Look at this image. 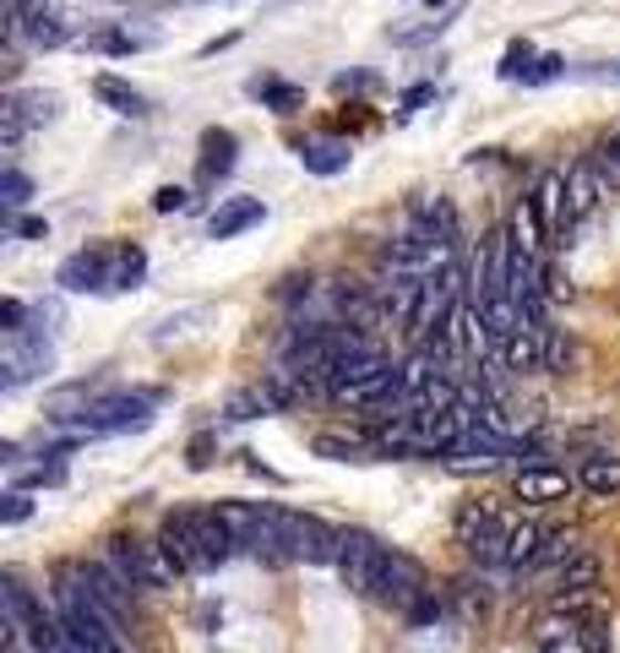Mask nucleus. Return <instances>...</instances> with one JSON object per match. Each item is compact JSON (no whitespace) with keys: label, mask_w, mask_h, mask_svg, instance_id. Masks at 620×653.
Returning <instances> with one entry per match:
<instances>
[{"label":"nucleus","mask_w":620,"mask_h":653,"mask_svg":"<svg viewBox=\"0 0 620 653\" xmlns=\"http://www.w3.org/2000/svg\"><path fill=\"white\" fill-rule=\"evenodd\" d=\"M593 583H599V561H593V556H577V561L556 567V604H566V599H582Z\"/></svg>","instance_id":"14"},{"label":"nucleus","mask_w":620,"mask_h":653,"mask_svg":"<svg viewBox=\"0 0 620 653\" xmlns=\"http://www.w3.org/2000/svg\"><path fill=\"white\" fill-rule=\"evenodd\" d=\"M104 561L121 572L131 593H153V588L175 583V567L164 561V550H158V545H142V539H131V533H115V539L104 545Z\"/></svg>","instance_id":"3"},{"label":"nucleus","mask_w":620,"mask_h":653,"mask_svg":"<svg viewBox=\"0 0 620 653\" xmlns=\"http://www.w3.org/2000/svg\"><path fill=\"white\" fill-rule=\"evenodd\" d=\"M267 522H272V550L289 561H338V550H343V528H327L321 518L267 507Z\"/></svg>","instance_id":"2"},{"label":"nucleus","mask_w":620,"mask_h":653,"mask_svg":"<svg viewBox=\"0 0 620 653\" xmlns=\"http://www.w3.org/2000/svg\"><path fill=\"white\" fill-rule=\"evenodd\" d=\"M115 267H121V246H87V251L61 261V289L104 294V289H115Z\"/></svg>","instance_id":"6"},{"label":"nucleus","mask_w":620,"mask_h":653,"mask_svg":"<svg viewBox=\"0 0 620 653\" xmlns=\"http://www.w3.org/2000/svg\"><path fill=\"white\" fill-rule=\"evenodd\" d=\"M571 485H577V474L550 468V463H528V468L512 479L517 501H534V507H545V501H566V496H571Z\"/></svg>","instance_id":"9"},{"label":"nucleus","mask_w":620,"mask_h":653,"mask_svg":"<svg viewBox=\"0 0 620 653\" xmlns=\"http://www.w3.org/2000/svg\"><path fill=\"white\" fill-rule=\"evenodd\" d=\"M235 169V131H207L202 136V180H218Z\"/></svg>","instance_id":"16"},{"label":"nucleus","mask_w":620,"mask_h":653,"mask_svg":"<svg viewBox=\"0 0 620 653\" xmlns=\"http://www.w3.org/2000/svg\"><path fill=\"white\" fill-rule=\"evenodd\" d=\"M316 453H321V457H338V463H360V457L371 453V447H360V442H343V436H316Z\"/></svg>","instance_id":"21"},{"label":"nucleus","mask_w":620,"mask_h":653,"mask_svg":"<svg viewBox=\"0 0 620 653\" xmlns=\"http://www.w3.org/2000/svg\"><path fill=\"white\" fill-rule=\"evenodd\" d=\"M577 490H588V496H599V501L620 496V453L582 457V463H577Z\"/></svg>","instance_id":"13"},{"label":"nucleus","mask_w":620,"mask_h":653,"mask_svg":"<svg viewBox=\"0 0 620 653\" xmlns=\"http://www.w3.org/2000/svg\"><path fill=\"white\" fill-rule=\"evenodd\" d=\"M528 65H534V50H528V44H512V50H506V61H500V76H506V82H517V76H528Z\"/></svg>","instance_id":"23"},{"label":"nucleus","mask_w":620,"mask_h":653,"mask_svg":"<svg viewBox=\"0 0 620 653\" xmlns=\"http://www.w3.org/2000/svg\"><path fill=\"white\" fill-rule=\"evenodd\" d=\"M431 99H435L431 82H425V87H409V93H403V115H414V110H420V104H431Z\"/></svg>","instance_id":"28"},{"label":"nucleus","mask_w":620,"mask_h":653,"mask_svg":"<svg viewBox=\"0 0 620 653\" xmlns=\"http://www.w3.org/2000/svg\"><path fill=\"white\" fill-rule=\"evenodd\" d=\"M153 207H158V213H175V207H186V186H164V191L153 196Z\"/></svg>","instance_id":"27"},{"label":"nucleus","mask_w":620,"mask_h":653,"mask_svg":"<svg viewBox=\"0 0 620 653\" xmlns=\"http://www.w3.org/2000/svg\"><path fill=\"white\" fill-rule=\"evenodd\" d=\"M147 278V257L136 246H121V267H115V289H136Z\"/></svg>","instance_id":"20"},{"label":"nucleus","mask_w":620,"mask_h":653,"mask_svg":"<svg viewBox=\"0 0 620 653\" xmlns=\"http://www.w3.org/2000/svg\"><path fill=\"white\" fill-rule=\"evenodd\" d=\"M506 539H512V518L496 507H479L468 501L457 512V545L479 561V567H506Z\"/></svg>","instance_id":"4"},{"label":"nucleus","mask_w":620,"mask_h":653,"mask_svg":"<svg viewBox=\"0 0 620 653\" xmlns=\"http://www.w3.org/2000/svg\"><path fill=\"white\" fill-rule=\"evenodd\" d=\"M55 115H61V93H11L6 110H0V121H6V147H17L22 131L50 126Z\"/></svg>","instance_id":"7"},{"label":"nucleus","mask_w":620,"mask_h":653,"mask_svg":"<svg viewBox=\"0 0 620 653\" xmlns=\"http://www.w3.org/2000/svg\"><path fill=\"white\" fill-rule=\"evenodd\" d=\"M87 44H93L99 55H136V50H147L153 39H147V33H93Z\"/></svg>","instance_id":"19"},{"label":"nucleus","mask_w":620,"mask_h":653,"mask_svg":"<svg viewBox=\"0 0 620 653\" xmlns=\"http://www.w3.org/2000/svg\"><path fill=\"white\" fill-rule=\"evenodd\" d=\"M22 317H28L22 300H6V305H0V326H6V332H22Z\"/></svg>","instance_id":"26"},{"label":"nucleus","mask_w":620,"mask_h":653,"mask_svg":"<svg viewBox=\"0 0 620 653\" xmlns=\"http://www.w3.org/2000/svg\"><path fill=\"white\" fill-rule=\"evenodd\" d=\"M6 17H11V33H28L33 44H44V50H55L65 44V28L61 11L55 6H44V0H22V6H6Z\"/></svg>","instance_id":"8"},{"label":"nucleus","mask_w":620,"mask_h":653,"mask_svg":"<svg viewBox=\"0 0 620 653\" xmlns=\"http://www.w3.org/2000/svg\"><path fill=\"white\" fill-rule=\"evenodd\" d=\"M349 158H354V147L343 136H310V142H300V164H306L310 175H321V180L343 175Z\"/></svg>","instance_id":"12"},{"label":"nucleus","mask_w":620,"mask_h":653,"mask_svg":"<svg viewBox=\"0 0 620 653\" xmlns=\"http://www.w3.org/2000/svg\"><path fill=\"white\" fill-rule=\"evenodd\" d=\"M158 550H164V561L175 567V578H190V572H213V567H224L240 545H235V533L224 528V518L207 507H180V512H169V518L158 522Z\"/></svg>","instance_id":"1"},{"label":"nucleus","mask_w":620,"mask_h":653,"mask_svg":"<svg viewBox=\"0 0 620 653\" xmlns=\"http://www.w3.org/2000/svg\"><path fill=\"white\" fill-rule=\"evenodd\" d=\"M6 6H22V0H6Z\"/></svg>","instance_id":"30"},{"label":"nucleus","mask_w":620,"mask_h":653,"mask_svg":"<svg viewBox=\"0 0 620 653\" xmlns=\"http://www.w3.org/2000/svg\"><path fill=\"white\" fill-rule=\"evenodd\" d=\"M599 196H604V180H599L593 158H577V164L566 169V218H571V224H577V218H588Z\"/></svg>","instance_id":"11"},{"label":"nucleus","mask_w":620,"mask_h":653,"mask_svg":"<svg viewBox=\"0 0 620 653\" xmlns=\"http://www.w3.org/2000/svg\"><path fill=\"white\" fill-rule=\"evenodd\" d=\"M616 76H620V71H616Z\"/></svg>","instance_id":"31"},{"label":"nucleus","mask_w":620,"mask_h":653,"mask_svg":"<svg viewBox=\"0 0 620 653\" xmlns=\"http://www.w3.org/2000/svg\"><path fill=\"white\" fill-rule=\"evenodd\" d=\"M50 360H55V349H50V338L39 332V326H22V332H6V360H0V387L17 392L28 376H39V371H50Z\"/></svg>","instance_id":"5"},{"label":"nucleus","mask_w":620,"mask_h":653,"mask_svg":"<svg viewBox=\"0 0 620 653\" xmlns=\"http://www.w3.org/2000/svg\"><path fill=\"white\" fill-rule=\"evenodd\" d=\"M261 218H267V207H261L256 196H229V201L207 218V235H213V240H235V235L256 229Z\"/></svg>","instance_id":"10"},{"label":"nucleus","mask_w":620,"mask_h":653,"mask_svg":"<svg viewBox=\"0 0 620 653\" xmlns=\"http://www.w3.org/2000/svg\"><path fill=\"white\" fill-rule=\"evenodd\" d=\"M93 93H99V104H110L115 115H131V121H136V115H147V99H142V93H136L131 82L110 76V71H104V76L93 82Z\"/></svg>","instance_id":"15"},{"label":"nucleus","mask_w":620,"mask_h":653,"mask_svg":"<svg viewBox=\"0 0 620 653\" xmlns=\"http://www.w3.org/2000/svg\"><path fill=\"white\" fill-rule=\"evenodd\" d=\"M28 512H33V501H28L22 490H6V507H0V518H6V522H22Z\"/></svg>","instance_id":"25"},{"label":"nucleus","mask_w":620,"mask_h":653,"mask_svg":"<svg viewBox=\"0 0 620 653\" xmlns=\"http://www.w3.org/2000/svg\"><path fill=\"white\" fill-rule=\"evenodd\" d=\"M560 71H566V61H560V55H539V61L528 65V76H523V82L534 87V82H550V76H560Z\"/></svg>","instance_id":"24"},{"label":"nucleus","mask_w":620,"mask_h":653,"mask_svg":"<svg viewBox=\"0 0 620 653\" xmlns=\"http://www.w3.org/2000/svg\"><path fill=\"white\" fill-rule=\"evenodd\" d=\"M28 196H33V180H28L22 169H6V180H0V201H6V207H22Z\"/></svg>","instance_id":"22"},{"label":"nucleus","mask_w":620,"mask_h":653,"mask_svg":"<svg viewBox=\"0 0 620 653\" xmlns=\"http://www.w3.org/2000/svg\"><path fill=\"white\" fill-rule=\"evenodd\" d=\"M17 235H22V240H44L50 224H44V218H17Z\"/></svg>","instance_id":"29"},{"label":"nucleus","mask_w":620,"mask_h":653,"mask_svg":"<svg viewBox=\"0 0 620 653\" xmlns=\"http://www.w3.org/2000/svg\"><path fill=\"white\" fill-rule=\"evenodd\" d=\"M588 158H593V169H599L604 191H620V131H610V136H604Z\"/></svg>","instance_id":"18"},{"label":"nucleus","mask_w":620,"mask_h":653,"mask_svg":"<svg viewBox=\"0 0 620 653\" xmlns=\"http://www.w3.org/2000/svg\"><path fill=\"white\" fill-rule=\"evenodd\" d=\"M250 93H256V99H267V110H278V115H294V110L306 104V87L278 82V76H256V82H250Z\"/></svg>","instance_id":"17"}]
</instances>
